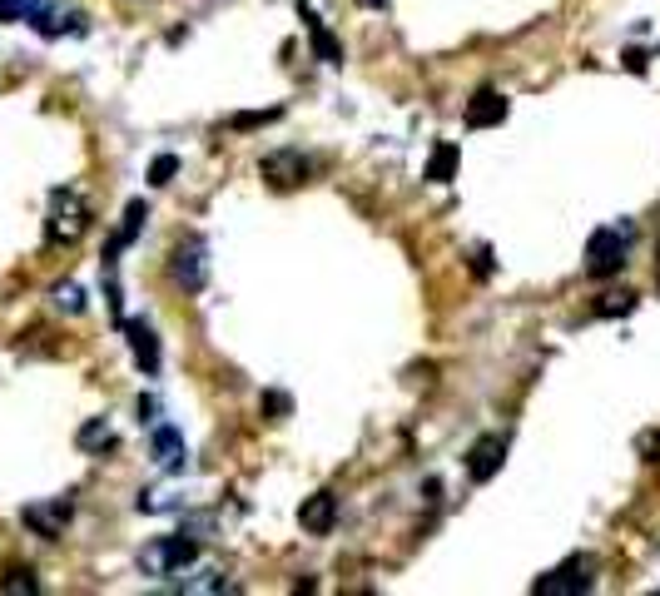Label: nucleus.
Masks as SVG:
<instances>
[{
    "label": "nucleus",
    "mask_w": 660,
    "mask_h": 596,
    "mask_svg": "<svg viewBox=\"0 0 660 596\" xmlns=\"http://www.w3.org/2000/svg\"><path fill=\"white\" fill-rule=\"evenodd\" d=\"M90 229V204L80 189H55L50 194V214H45V239L50 244H75Z\"/></svg>",
    "instance_id": "obj_1"
},
{
    "label": "nucleus",
    "mask_w": 660,
    "mask_h": 596,
    "mask_svg": "<svg viewBox=\"0 0 660 596\" xmlns=\"http://www.w3.org/2000/svg\"><path fill=\"white\" fill-rule=\"evenodd\" d=\"M631 224H611V229H596L591 244H586V274L591 279H616L626 269V254H631Z\"/></svg>",
    "instance_id": "obj_2"
},
{
    "label": "nucleus",
    "mask_w": 660,
    "mask_h": 596,
    "mask_svg": "<svg viewBox=\"0 0 660 596\" xmlns=\"http://www.w3.org/2000/svg\"><path fill=\"white\" fill-rule=\"evenodd\" d=\"M596 572H601V562L586 552V557H566L556 572H546V577H536V596H581L596 587Z\"/></svg>",
    "instance_id": "obj_3"
},
{
    "label": "nucleus",
    "mask_w": 660,
    "mask_h": 596,
    "mask_svg": "<svg viewBox=\"0 0 660 596\" xmlns=\"http://www.w3.org/2000/svg\"><path fill=\"white\" fill-rule=\"evenodd\" d=\"M194 557H199V542H194V537H154V542L139 552V567H144L149 577H174V572H184Z\"/></svg>",
    "instance_id": "obj_4"
},
{
    "label": "nucleus",
    "mask_w": 660,
    "mask_h": 596,
    "mask_svg": "<svg viewBox=\"0 0 660 596\" xmlns=\"http://www.w3.org/2000/svg\"><path fill=\"white\" fill-rule=\"evenodd\" d=\"M25 20H30L35 35H45V40H55V35H80V30H85V15L70 10V5H60V0H30Z\"/></svg>",
    "instance_id": "obj_5"
},
{
    "label": "nucleus",
    "mask_w": 660,
    "mask_h": 596,
    "mask_svg": "<svg viewBox=\"0 0 660 596\" xmlns=\"http://www.w3.org/2000/svg\"><path fill=\"white\" fill-rule=\"evenodd\" d=\"M70 517H75V497H50V502H30V507L20 512V522H25V527H30L35 537H45V542L65 537Z\"/></svg>",
    "instance_id": "obj_6"
},
{
    "label": "nucleus",
    "mask_w": 660,
    "mask_h": 596,
    "mask_svg": "<svg viewBox=\"0 0 660 596\" xmlns=\"http://www.w3.org/2000/svg\"><path fill=\"white\" fill-rule=\"evenodd\" d=\"M259 174H264L273 189H298L308 174H313V164L298 154V149H273L264 154V164H259Z\"/></svg>",
    "instance_id": "obj_7"
},
{
    "label": "nucleus",
    "mask_w": 660,
    "mask_h": 596,
    "mask_svg": "<svg viewBox=\"0 0 660 596\" xmlns=\"http://www.w3.org/2000/svg\"><path fill=\"white\" fill-rule=\"evenodd\" d=\"M204 239H184L179 249H174V259H169V279L179 284V289H204Z\"/></svg>",
    "instance_id": "obj_8"
},
{
    "label": "nucleus",
    "mask_w": 660,
    "mask_h": 596,
    "mask_svg": "<svg viewBox=\"0 0 660 596\" xmlns=\"http://www.w3.org/2000/svg\"><path fill=\"white\" fill-rule=\"evenodd\" d=\"M502 462H507V438L502 433H487V438H477L472 452H467V477L472 482H492L502 472Z\"/></svg>",
    "instance_id": "obj_9"
},
{
    "label": "nucleus",
    "mask_w": 660,
    "mask_h": 596,
    "mask_svg": "<svg viewBox=\"0 0 660 596\" xmlns=\"http://www.w3.org/2000/svg\"><path fill=\"white\" fill-rule=\"evenodd\" d=\"M154 462L164 467V472H184L189 467V447L179 438V428H169V423H154Z\"/></svg>",
    "instance_id": "obj_10"
},
{
    "label": "nucleus",
    "mask_w": 660,
    "mask_h": 596,
    "mask_svg": "<svg viewBox=\"0 0 660 596\" xmlns=\"http://www.w3.org/2000/svg\"><path fill=\"white\" fill-rule=\"evenodd\" d=\"M298 522H303V532H313V537L333 532V522H338V497H333V492H313V497L298 507Z\"/></svg>",
    "instance_id": "obj_11"
},
{
    "label": "nucleus",
    "mask_w": 660,
    "mask_h": 596,
    "mask_svg": "<svg viewBox=\"0 0 660 596\" xmlns=\"http://www.w3.org/2000/svg\"><path fill=\"white\" fill-rule=\"evenodd\" d=\"M125 338H130L134 363L154 378V373H159V338H154V328H149L144 318H130V323H125Z\"/></svg>",
    "instance_id": "obj_12"
},
{
    "label": "nucleus",
    "mask_w": 660,
    "mask_h": 596,
    "mask_svg": "<svg viewBox=\"0 0 660 596\" xmlns=\"http://www.w3.org/2000/svg\"><path fill=\"white\" fill-rule=\"evenodd\" d=\"M502 120H507L502 90H477V95L467 100V125H472V130H492V125H502Z\"/></svg>",
    "instance_id": "obj_13"
},
{
    "label": "nucleus",
    "mask_w": 660,
    "mask_h": 596,
    "mask_svg": "<svg viewBox=\"0 0 660 596\" xmlns=\"http://www.w3.org/2000/svg\"><path fill=\"white\" fill-rule=\"evenodd\" d=\"M298 20H303V30H308V40H313L318 60H323V65H343V45L333 40V30H328V25H323V20H318V15H313L308 5L298 10Z\"/></svg>",
    "instance_id": "obj_14"
},
{
    "label": "nucleus",
    "mask_w": 660,
    "mask_h": 596,
    "mask_svg": "<svg viewBox=\"0 0 660 596\" xmlns=\"http://www.w3.org/2000/svg\"><path fill=\"white\" fill-rule=\"evenodd\" d=\"M144 219H149L144 199H130V209H125V224H120V234H115V239H110V249H105V264H120V249H130L134 239H139Z\"/></svg>",
    "instance_id": "obj_15"
},
{
    "label": "nucleus",
    "mask_w": 660,
    "mask_h": 596,
    "mask_svg": "<svg viewBox=\"0 0 660 596\" xmlns=\"http://www.w3.org/2000/svg\"><path fill=\"white\" fill-rule=\"evenodd\" d=\"M457 159H462V154H457V145H452V140H442V145L432 149V159H427V179H432V184H452V174H457Z\"/></svg>",
    "instance_id": "obj_16"
},
{
    "label": "nucleus",
    "mask_w": 660,
    "mask_h": 596,
    "mask_svg": "<svg viewBox=\"0 0 660 596\" xmlns=\"http://www.w3.org/2000/svg\"><path fill=\"white\" fill-rule=\"evenodd\" d=\"M75 443H80V452H110V447H115V428H110L105 418H90V423L75 433Z\"/></svg>",
    "instance_id": "obj_17"
},
{
    "label": "nucleus",
    "mask_w": 660,
    "mask_h": 596,
    "mask_svg": "<svg viewBox=\"0 0 660 596\" xmlns=\"http://www.w3.org/2000/svg\"><path fill=\"white\" fill-rule=\"evenodd\" d=\"M0 592H10V596H35V592H40V582H35V572H30V567H15V572H5Z\"/></svg>",
    "instance_id": "obj_18"
},
{
    "label": "nucleus",
    "mask_w": 660,
    "mask_h": 596,
    "mask_svg": "<svg viewBox=\"0 0 660 596\" xmlns=\"http://www.w3.org/2000/svg\"><path fill=\"white\" fill-rule=\"evenodd\" d=\"M174 174H179V159H174V154H159V159L149 164V184H154V189H164Z\"/></svg>",
    "instance_id": "obj_19"
},
{
    "label": "nucleus",
    "mask_w": 660,
    "mask_h": 596,
    "mask_svg": "<svg viewBox=\"0 0 660 596\" xmlns=\"http://www.w3.org/2000/svg\"><path fill=\"white\" fill-rule=\"evenodd\" d=\"M631 308H636V294H606L601 303H596L601 318H616V313H631Z\"/></svg>",
    "instance_id": "obj_20"
},
{
    "label": "nucleus",
    "mask_w": 660,
    "mask_h": 596,
    "mask_svg": "<svg viewBox=\"0 0 660 596\" xmlns=\"http://www.w3.org/2000/svg\"><path fill=\"white\" fill-rule=\"evenodd\" d=\"M55 303H60L65 313H80V308H85V294H80L75 284H60V289H55Z\"/></svg>",
    "instance_id": "obj_21"
},
{
    "label": "nucleus",
    "mask_w": 660,
    "mask_h": 596,
    "mask_svg": "<svg viewBox=\"0 0 660 596\" xmlns=\"http://www.w3.org/2000/svg\"><path fill=\"white\" fill-rule=\"evenodd\" d=\"M25 10H30V0H0V25H15V20H25Z\"/></svg>",
    "instance_id": "obj_22"
},
{
    "label": "nucleus",
    "mask_w": 660,
    "mask_h": 596,
    "mask_svg": "<svg viewBox=\"0 0 660 596\" xmlns=\"http://www.w3.org/2000/svg\"><path fill=\"white\" fill-rule=\"evenodd\" d=\"M268 120H278V110H264V115H239V120H234V130H254V125H268Z\"/></svg>",
    "instance_id": "obj_23"
},
{
    "label": "nucleus",
    "mask_w": 660,
    "mask_h": 596,
    "mask_svg": "<svg viewBox=\"0 0 660 596\" xmlns=\"http://www.w3.org/2000/svg\"><path fill=\"white\" fill-rule=\"evenodd\" d=\"M139 423H149V428L159 423V403L154 398H139Z\"/></svg>",
    "instance_id": "obj_24"
},
{
    "label": "nucleus",
    "mask_w": 660,
    "mask_h": 596,
    "mask_svg": "<svg viewBox=\"0 0 660 596\" xmlns=\"http://www.w3.org/2000/svg\"><path fill=\"white\" fill-rule=\"evenodd\" d=\"M264 408H268V413H288V398H283V393H268Z\"/></svg>",
    "instance_id": "obj_25"
},
{
    "label": "nucleus",
    "mask_w": 660,
    "mask_h": 596,
    "mask_svg": "<svg viewBox=\"0 0 660 596\" xmlns=\"http://www.w3.org/2000/svg\"><path fill=\"white\" fill-rule=\"evenodd\" d=\"M626 70H636V75H641V70H646V55H641V50H626Z\"/></svg>",
    "instance_id": "obj_26"
},
{
    "label": "nucleus",
    "mask_w": 660,
    "mask_h": 596,
    "mask_svg": "<svg viewBox=\"0 0 660 596\" xmlns=\"http://www.w3.org/2000/svg\"><path fill=\"white\" fill-rule=\"evenodd\" d=\"M363 5H383V0H363Z\"/></svg>",
    "instance_id": "obj_27"
}]
</instances>
